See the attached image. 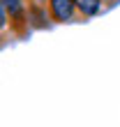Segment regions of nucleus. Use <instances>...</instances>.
<instances>
[{
  "label": "nucleus",
  "mask_w": 120,
  "mask_h": 127,
  "mask_svg": "<svg viewBox=\"0 0 120 127\" xmlns=\"http://www.w3.org/2000/svg\"><path fill=\"white\" fill-rule=\"evenodd\" d=\"M74 2H76V9L83 16H95L102 9V0H74Z\"/></svg>",
  "instance_id": "3"
},
{
  "label": "nucleus",
  "mask_w": 120,
  "mask_h": 127,
  "mask_svg": "<svg viewBox=\"0 0 120 127\" xmlns=\"http://www.w3.org/2000/svg\"><path fill=\"white\" fill-rule=\"evenodd\" d=\"M74 7H76L74 0H49L51 16H53V21H58V23H67V21H72Z\"/></svg>",
  "instance_id": "1"
},
{
  "label": "nucleus",
  "mask_w": 120,
  "mask_h": 127,
  "mask_svg": "<svg viewBox=\"0 0 120 127\" xmlns=\"http://www.w3.org/2000/svg\"><path fill=\"white\" fill-rule=\"evenodd\" d=\"M2 7L7 12H9V19H14V23L16 26H23L26 23V7L21 0H2Z\"/></svg>",
  "instance_id": "2"
}]
</instances>
